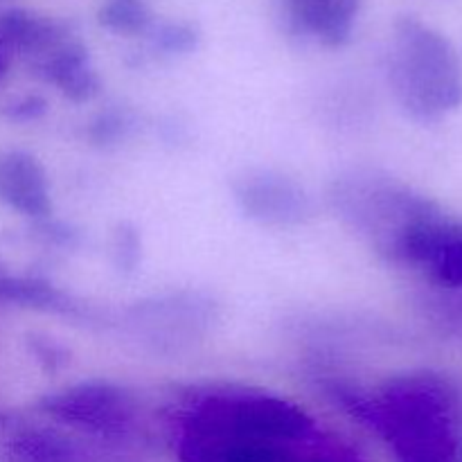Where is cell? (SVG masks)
<instances>
[{
  "label": "cell",
  "mask_w": 462,
  "mask_h": 462,
  "mask_svg": "<svg viewBox=\"0 0 462 462\" xmlns=\"http://www.w3.org/2000/svg\"><path fill=\"white\" fill-rule=\"evenodd\" d=\"M185 462H359L296 402L253 388L197 397L180 418Z\"/></svg>",
  "instance_id": "6da1fadb"
},
{
  "label": "cell",
  "mask_w": 462,
  "mask_h": 462,
  "mask_svg": "<svg viewBox=\"0 0 462 462\" xmlns=\"http://www.w3.org/2000/svg\"><path fill=\"white\" fill-rule=\"evenodd\" d=\"M343 404L388 442L397 462H462V382L438 370L397 374Z\"/></svg>",
  "instance_id": "7a4b0ae2"
},
{
  "label": "cell",
  "mask_w": 462,
  "mask_h": 462,
  "mask_svg": "<svg viewBox=\"0 0 462 462\" xmlns=\"http://www.w3.org/2000/svg\"><path fill=\"white\" fill-rule=\"evenodd\" d=\"M388 81L400 106L418 122H438L462 106L458 50L415 16H402L393 27Z\"/></svg>",
  "instance_id": "3957f363"
},
{
  "label": "cell",
  "mask_w": 462,
  "mask_h": 462,
  "mask_svg": "<svg viewBox=\"0 0 462 462\" xmlns=\"http://www.w3.org/2000/svg\"><path fill=\"white\" fill-rule=\"evenodd\" d=\"M329 201L343 221L373 242L391 262L400 260L406 239L440 210L436 201L379 171H350L334 180Z\"/></svg>",
  "instance_id": "277c9868"
},
{
  "label": "cell",
  "mask_w": 462,
  "mask_h": 462,
  "mask_svg": "<svg viewBox=\"0 0 462 462\" xmlns=\"http://www.w3.org/2000/svg\"><path fill=\"white\" fill-rule=\"evenodd\" d=\"M41 411L59 424L99 436H126L134 427L135 402L120 386L84 382L41 400Z\"/></svg>",
  "instance_id": "5b68a950"
},
{
  "label": "cell",
  "mask_w": 462,
  "mask_h": 462,
  "mask_svg": "<svg viewBox=\"0 0 462 462\" xmlns=\"http://www.w3.org/2000/svg\"><path fill=\"white\" fill-rule=\"evenodd\" d=\"M400 264L422 269L440 287L462 291V219L440 208L406 239Z\"/></svg>",
  "instance_id": "8992f818"
},
{
  "label": "cell",
  "mask_w": 462,
  "mask_h": 462,
  "mask_svg": "<svg viewBox=\"0 0 462 462\" xmlns=\"http://www.w3.org/2000/svg\"><path fill=\"white\" fill-rule=\"evenodd\" d=\"M235 201L264 226H296L307 219L311 203L302 185L273 170H251L233 183Z\"/></svg>",
  "instance_id": "52a82bcc"
},
{
  "label": "cell",
  "mask_w": 462,
  "mask_h": 462,
  "mask_svg": "<svg viewBox=\"0 0 462 462\" xmlns=\"http://www.w3.org/2000/svg\"><path fill=\"white\" fill-rule=\"evenodd\" d=\"M280 7L293 32L338 48L355 32L361 0H280Z\"/></svg>",
  "instance_id": "ba28073f"
},
{
  "label": "cell",
  "mask_w": 462,
  "mask_h": 462,
  "mask_svg": "<svg viewBox=\"0 0 462 462\" xmlns=\"http://www.w3.org/2000/svg\"><path fill=\"white\" fill-rule=\"evenodd\" d=\"M0 203L32 219H45L52 210L45 170L25 152L0 153Z\"/></svg>",
  "instance_id": "9c48e42d"
},
{
  "label": "cell",
  "mask_w": 462,
  "mask_h": 462,
  "mask_svg": "<svg viewBox=\"0 0 462 462\" xmlns=\"http://www.w3.org/2000/svg\"><path fill=\"white\" fill-rule=\"evenodd\" d=\"M68 36H72L70 25L54 18L39 16L23 7L0 12V45L9 54H27L39 59Z\"/></svg>",
  "instance_id": "30bf717a"
},
{
  "label": "cell",
  "mask_w": 462,
  "mask_h": 462,
  "mask_svg": "<svg viewBox=\"0 0 462 462\" xmlns=\"http://www.w3.org/2000/svg\"><path fill=\"white\" fill-rule=\"evenodd\" d=\"M36 72L72 99H88L97 93V75L88 63V50L75 34L36 59Z\"/></svg>",
  "instance_id": "8fae6325"
},
{
  "label": "cell",
  "mask_w": 462,
  "mask_h": 462,
  "mask_svg": "<svg viewBox=\"0 0 462 462\" xmlns=\"http://www.w3.org/2000/svg\"><path fill=\"white\" fill-rule=\"evenodd\" d=\"M0 462H79L75 445L48 429H18L3 447Z\"/></svg>",
  "instance_id": "7c38bea8"
},
{
  "label": "cell",
  "mask_w": 462,
  "mask_h": 462,
  "mask_svg": "<svg viewBox=\"0 0 462 462\" xmlns=\"http://www.w3.org/2000/svg\"><path fill=\"white\" fill-rule=\"evenodd\" d=\"M0 302H12L30 310L52 311V314L77 316L79 305L72 302L68 293L59 291L50 282L36 278H16V275H0Z\"/></svg>",
  "instance_id": "4fadbf2b"
},
{
  "label": "cell",
  "mask_w": 462,
  "mask_h": 462,
  "mask_svg": "<svg viewBox=\"0 0 462 462\" xmlns=\"http://www.w3.org/2000/svg\"><path fill=\"white\" fill-rule=\"evenodd\" d=\"M97 21L104 30L120 36L149 34L153 27L147 0H102L97 9Z\"/></svg>",
  "instance_id": "5bb4252c"
},
{
  "label": "cell",
  "mask_w": 462,
  "mask_h": 462,
  "mask_svg": "<svg viewBox=\"0 0 462 462\" xmlns=\"http://www.w3.org/2000/svg\"><path fill=\"white\" fill-rule=\"evenodd\" d=\"M152 41L156 48L165 50V52H189L197 48L199 34L192 25L188 23H165V25H153L149 30Z\"/></svg>",
  "instance_id": "9a60e30c"
},
{
  "label": "cell",
  "mask_w": 462,
  "mask_h": 462,
  "mask_svg": "<svg viewBox=\"0 0 462 462\" xmlns=\"http://www.w3.org/2000/svg\"><path fill=\"white\" fill-rule=\"evenodd\" d=\"M39 113H43V102L36 97H25L18 99V102H12L5 106L3 116L9 117V120H32Z\"/></svg>",
  "instance_id": "2e32d148"
},
{
  "label": "cell",
  "mask_w": 462,
  "mask_h": 462,
  "mask_svg": "<svg viewBox=\"0 0 462 462\" xmlns=\"http://www.w3.org/2000/svg\"><path fill=\"white\" fill-rule=\"evenodd\" d=\"M7 66H9V52L0 45V81H3V77L7 75Z\"/></svg>",
  "instance_id": "e0dca14e"
},
{
  "label": "cell",
  "mask_w": 462,
  "mask_h": 462,
  "mask_svg": "<svg viewBox=\"0 0 462 462\" xmlns=\"http://www.w3.org/2000/svg\"><path fill=\"white\" fill-rule=\"evenodd\" d=\"M5 273V271H3V266H0V275H3Z\"/></svg>",
  "instance_id": "ac0fdd59"
}]
</instances>
